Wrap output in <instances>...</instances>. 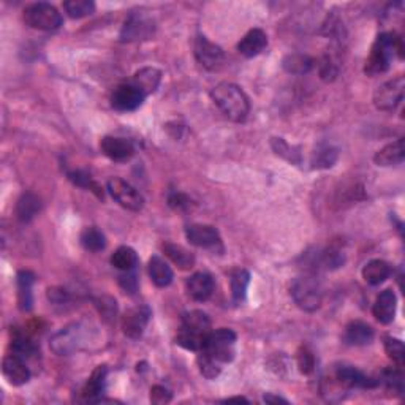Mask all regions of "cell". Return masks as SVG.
<instances>
[{"instance_id":"6da1fadb","label":"cell","mask_w":405,"mask_h":405,"mask_svg":"<svg viewBox=\"0 0 405 405\" xmlns=\"http://www.w3.org/2000/svg\"><path fill=\"white\" fill-rule=\"evenodd\" d=\"M215 106L231 122H244L250 112V101L245 92L233 82H220L211 91Z\"/></svg>"},{"instance_id":"7a4b0ae2","label":"cell","mask_w":405,"mask_h":405,"mask_svg":"<svg viewBox=\"0 0 405 405\" xmlns=\"http://www.w3.org/2000/svg\"><path fill=\"white\" fill-rule=\"evenodd\" d=\"M211 333V319L202 310H190L182 315V326L176 342L190 352H201L207 334Z\"/></svg>"},{"instance_id":"3957f363","label":"cell","mask_w":405,"mask_h":405,"mask_svg":"<svg viewBox=\"0 0 405 405\" xmlns=\"http://www.w3.org/2000/svg\"><path fill=\"white\" fill-rule=\"evenodd\" d=\"M402 41L394 34H380L373 41L371 54L366 60L364 73L369 76H377L388 72L391 60L394 59L396 53L402 57Z\"/></svg>"},{"instance_id":"277c9868","label":"cell","mask_w":405,"mask_h":405,"mask_svg":"<svg viewBox=\"0 0 405 405\" xmlns=\"http://www.w3.org/2000/svg\"><path fill=\"white\" fill-rule=\"evenodd\" d=\"M87 329L81 323H72L51 338L49 347L59 356H70L87 345Z\"/></svg>"},{"instance_id":"5b68a950","label":"cell","mask_w":405,"mask_h":405,"mask_svg":"<svg viewBox=\"0 0 405 405\" xmlns=\"http://www.w3.org/2000/svg\"><path fill=\"white\" fill-rule=\"evenodd\" d=\"M291 296L304 312H315L320 309L323 300L320 282L310 274L296 277L291 283Z\"/></svg>"},{"instance_id":"8992f818","label":"cell","mask_w":405,"mask_h":405,"mask_svg":"<svg viewBox=\"0 0 405 405\" xmlns=\"http://www.w3.org/2000/svg\"><path fill=\"white\" fill-rule=\"evenodd\" d=\"M236 333L228 328H220L207 334L205 347L201 352L207 353L220 364L231 363L234 359V344H236Z\"/></svg>"},{"instance_id":"52a82bcc","label":"cell","mask_w":405,"mask_h":405,"mask_svg":"<svg viewBox=\"0 0 405 405\" xmlns=\"http://www.w3.org/2000/svg\"><path fill=\"white\" fill-rule=\"evenodd\" d=\"M24 22L32 29L38 30H57L62 25V15L54 5L38 2L25 6Z\"/></svg>"},{"instance_id":"ba28073f","label":"cell","mask_w":405,"mask_h":405,"mask_svg":"<svg viewBox=\"0 0 405 405\" xmlns=\"http://www.w3.org/2000/svg\"><path fill=\"white\" fill-rule=\"evenodd\" d=\"M405 92V78L402 75L383 82L373 94V105L380 111H394L401 103Z\"/></svg>"},{"instance_id":"9c48e42d","label":"cell","mask_w":405,"mask_h":405,"mask_svg":"<svg viewBox=\"0 0 405 405\" xmlns=\"http://www.w3.org/2000/svg\"><path fill=\"white\" fill-rule=\"evenodd\" d=\"M106 188L112 196V200L117 201V205L122 207L129 209V211L138 212L144 207L143 195L135 187L130 186L129 182L120 179V177H112V179L108 181Z\"/></svg>"},{"instance_id":"30bf717a","label":"cell","mask_w":405,"mask_h":405,"mask_svg":"<svg viewBox=\"0 0 405 405\" xmlns=\"http://www.w3.org/2000/svg\"><path fill=\"white\" fill-rule=\"evenodd\" d=\"M155 32V24L149 16L141 15V13H133L127 19L122 30H120V41L131 43L149 40Z\"/></svg>"},{"instance_id":"8fae6325","label":"cell","mask_w":405,"mask_h":405,"mask_svg":"<svg viewBox=\"0 0 405 405\" xmlns=\"http://www.w3.org/2000/svg\"><path fill=\"white\" fill-rule=\"evenodd\" d=\"M195 57L202 68L217 72L225 63V53L219 44L209 41L205 35H198L195 40Z\"/></svg>"},{"instance_id":"7c38bea8","label":"cell","mask_w":405,"mask_h":405,"mask_svg":"<svg viewBox=\"0 0 405 405\" xmlns=\"http://www.w3.org/2000/svg\"><path fill=\"white\" fill-rule=\"evenodd\" d=\"M186 238L192 245L207 250H224L221 247V238L217 228L212 225L192 224L186 228Z\"/></svg>"},{"instance_id":"4fadbf2b","label":"cell","mask_w":405,"mask_h":405,"mask_svg":"<svg viewBox=\"0 0 405 405\" xmlns=\"http://www.w3.org/2000/svg\"><path fill=\"white\" fill-rule=\"evenodd\" d=\"M144 98L146 95L138 87L133 86L131 82H127V84H120L114 89L111 95V106L120 112L135 111L143 105Z\"/></svg>"},{"instance_id":"5bb4252c","label":"cell","mask_w":405,"mask_h":405,"mask_svg":"<svg viewBox=\"0 0 405 405\" xmlns=\"http://www.w3.org/2000/svg\"><path fill=\"white\" fill-rule=\"evenodd\" d=\"M150 309L148 306H136L127 310L122 316V331L130 339H139L150 320Z\"/></svg>"},{"instance_id":"9a60e30c","label":"cell","mask_w":405,"mask_h":405,"mask_svg":"<svg viewBox=\"0 0 405 405\" xmlns=\"http://www.w3.org/2000/svg\"><path fill=\"white\" fill-rule=\"evenodd\" d=\"M335 380L340 386H345V388H375L378 382L375 378L367 377L366 373L361 372L359 369L353 366L342 364L335 369Z\"/></svg>"},{"instance_id":"2e32d148","label":"cell","mask_w":405,"mask_h":405,"mask_svg":"<svg viewBox=\"0 0 405 405\" xmlns=\"http://www.w3.org/2000/svg\"><path fill=\"white\" fill-rule=\"evenodd\" d=\"M2 373L6 382L13 386H22L30 380V371L24 359L18 354H6L2 361Z\"/></svg>"},{"instance_id":"e0dca14e","label":"cell","mask_w":405,"mask_h":405,"mask_svg":"<svg viewBox=\"0 0 405 405\" xmlns=\"http://www.w3.org/2000/svg\"><path fill=\"white\" fill-rule=\"evenodd\" d=\"M186 288L188 296L195 301H207L212 296L215 282L209 272L200 271L190 276L186 282Z\"/></svg>"},{"instance_id":"ac0fdd59","label":"cell","mask_w":405,"mask_h":405,"mask_svg":"<svg viewBox=\"0 0 405 405\" xmlns=\"http://www.w3.org/2000/svg\"><path fill=\"white\" fill-rule=\"evenodd\" d=\"M100 149L108 158H111L114 162H125L135 154V148H133L129 139L117 136L101 138Z\"/></svg>"},{"instance_id":"d6986e66","label":"cell","mask_w":405,"mask_h":405,"mask_svg":"<svg viewBox=\"0 0 405 405\" xmlns=\"http://www.w3.org/2000/svg\"><path fill=\"white\" fill-rule=\"evenodd\" d=\"M397 310V297L396 293L391 288L383 290L382 293L377 296L375 304H373V316L375 320L382 323V325H390L394 320Z\"/></svg>"},{"instance_id":"ffe728a7","label":"cell","mask_w":405,"mask_h":405,"mask_svg":"<svg viewBox=\"0 0 405 405\" xmlns=\"http://www.w3.org/2000/svg\"><path fill=\"white\" fill-rule=\"evenodd\" d=\"M266 46H268V35L262 29H252L240 38L238 51L244 57H255L259 53H263Z\"/></svg>"},{"instance_id":"44dd1931","label":"cell","mask_w":405,"mask_h":405,"mask_svg":"<svg viewBox=\"0 0 405 405\" xmlns=\"http://www.w3.org/2000/svg\"><path fill=\"white\" fill-rule=\"evenodd\" d=\"M130 82L135 87H138L139 91L146 95V97H148L149 94H154L158 89V86H160L162 72L154 67H144L133 75Z\"/></svg>"},{"instance_id":"7402d4cb","label":"cell","mask_w":405,"mask_h":405,"mask_svg":"<svg viewBox=\"0 0 405 405\" xmlns=\"http://www.w3.org/2000/svg\"><path fill=\"white\" fill-rule=\"evenodd\" d=\"M18 304L22 312H30L34 309V295H32V287L35 283V276L30 271H19L18 277Z\"/></svg>"},{"instance_id":"603a6c76","label":"cell","mask_w":405,"mask_h":405,"mask_svg":"<svg viewBox=\"0 0 405 405\" xmlns=\"http://www.w3.org/2000/svg\"><path fill=\"white\" fill-rule=\"evenodd\" d=\"M375 338V333H373V328L371 325H367L364 321H352L348 323L345 328L344 340L348 345L354 347H363L371 344V342Z\"/></svg>"},{"instance_id":"cb8c5ba5","label":"cell","mask_w":405,"mask_h":405,"mask_svg":"<svg viewBox=\"0 0 405 405\" xmlns=\"http://www.w3.org/2000/svg\"><path fill=\"white\" fill-rule=\"evenodd\" d=\"M106 377L108 367L105 364L95 367L91 378L87 380L84 390H82V396L87 402H101V394H103L106 386Z\"/></svg>"},{"instance_id":"d4e9b609","label":"cell","mask_w":405,"mask_h":405,"mask_svg":"<svg viewBox=\"0 0 405 405\" xmlns=\"http://www.w3.org/2000/svg\"><path fill=\"white\" fill-rule=\"evenodd\" d=\"M405 157V146H404V138H399L397 141L386 144L385 148L375 152L373 155V162L378 167H394L404 162Z\"/></svg>"},{"instance_id":"484cf974","label":"cell","mask_w":405,"mask_h":405,"mask_svg":"<svg viewBox=\"0 0 405 405\" xmlns=\"http://www.w3.org/2000/svg\"><path fill=\"white\" fill-rule=\"evenodd\" d=\"M148 269H149L150 281L154 282L155 287L165 288V287H168L171 282H173L174 272H173V269H171V266L165 262L162 257H158V255L150 257Z\"/></svg>"},{"instance_id":"4316f807","label":"cell","mask_w":405,"mask_h":405,"mask_svg":"<svg viewBox=\"0 0 405 405\" xmlns=\"http://www.w3.org/2000/svg\"><path fill=\"white\" fill-rule=\"evenodd\" d=\"M162 250L165 252V255H167L179 269L188 271V269L193 268L195 255L190 250H187L186 247H182L179 244H174V243H169L168 240V243L162 244Z\"/></svg>"},{"instance_id":"83f0119b","label":"cell","mask_w":405,"mask_h":405,"mask_svg":"<svg viewBox=\"0 0 405 405\" xmlns=\"http://www.w3.org/2000/svg\"><path fill=\"white\" fill-rule=\"evenodd\" d=\"M40 209H41L40 198H38L37 195L27 192L19 196L16 205V215L22 224H27V221L35 219V215L40 212Z\"/></svg>"},{"instance_id":"f1b7e54d","label":"cell","mask_w":405,"mask_h":405,"mask_svg":"<svg viewBox=\"0 0 405 405\" xmlns=\"http://www.w3.org/2000/svg\"><path fill=\"white\" fill-rule=\"evenodd\" d=\"M391 276V266L383 259H371L363 268V278L369 285H380Z\"/></svg>"},{"instance_id":"f546056e","label":"cell","mask_w":405,"mask_h":405,"mask_svg":"<svg viewBox=\"0 0 405 405\" xmlns=\"http://www.w3.org/2000/svg\"><path fill=\"white\" fill-rule=\"evenodd\" d=\"M315 60L306 54H288L282 62V67L291 75H306L314 68Z\"/></svg>"},{"instance_id":"4dcf8cb0","label":"cell","mask_w":405,"mask_h":405,"mask_svg":"<svg viewBox=\"0 0 405 405\" xmlns=\"http://www.w3.org/2000/svg\"><path fill=\"white\" fill-rule=\"evenodd\" d=\"M111 264L119 271H133L138 266L136 252L129 245L119 247L111 255Z\"/></svg>"},{"instance_id":"1f68e13d","label":"cell","mask_w":405,"mask_h":405,"mask_svg":"<svg viewBox=\"0 0 405 405\" xmlns=\"http://www.w3.org/2000/svg\"><path fill=\"white\" fill-rule=\"evenodd\" d=\"M79 240H81V245L84 247L87 252H100L106 247L105 234L95 226L84 228V230L81 231Z\"/></svg>"},{"instance_id":"d6a6232c","label":"cell","mask_w":405,"mask_h":405,"mask_svg":"<svg viewBox=\"0 0 405 405\" xmlns=\"http://www.w3.org/2000/svg\"><path fill=\"white\" fill-rule=\"evenodd\" d=\"M231 296H233V302L239 304L244 301V297L247 295V288H249L250 283V274L249 271L245 269H238L234 271L231 274Z\"/></svg>"},{"instance_id":"836d02e7","label":"cell","mask_w":405,"mask_h":405,"mask_svg":"<svg viewBox=\"0 0 405 405\" xmlns=\"http://www.w3.org/2000/svg\"><path fill=\"white\" fill-rule=\"evenodd\" d=\"M271 148L278 157L285 158L287 162L293 163V165H300L301 163L300 148H295V146L288 144L283 138H272L271 139Z\"/></svg>"},{"instance_id":"e575fe53","label":"cell","mask_w":405,"mask_h":405,"mask_svg":"<svg viewBox=\"0 0 405 405\" xmlns=\"http://www.w3.org/2000/svg\"><path fill=\"white\" fill-rule=\"evenodd\" d=\"M338 158H339V150L333 148V146H325V148H320L319 150H315V154L312 157V168L328 169L334 167V163L338 162Z\"/></svg>"},{"instance_id":"d590c367","label":"cell","mask_w":405,"mask_h":405,"mask_svg":"<svg viewBox=\"0 0 405 405\" xmlns=\"http://www.w3.org/2000/svg\"><path fill=\"white\" fill-rule=\"evenodd\" d=\"M63 10L67 15L73 19H81L95 11V4L92 0H70V2L63 4Z\"/></svg>"},{"instance_id":"8d00e7d4","label":"cell","mask_w":405,"mask_h":405,"mask_svg":"<svg viewBox=\"0 0 405 405\" xmlns=\"http://www.w3.org/2000/svg\"><path fill=\"white\" fill-rule=\"evenodd\" d=\"M385 352L388 358L394 363L397 367H402L405 363V347L402 340L391 338V335H385Z\"/></svg>"},{"instance_id":"74e56055","label":"cell","mask_w":405,"mask_h":405,"mask_svg":"<svg viewBox=\"0 0 405 405\" xmlns=\"http://www.w3.org/2000/svg\"><path fill=\"white\" fill-rule=\"evenodd\" d=\"M68 179L72 181L75 186L82 187V188H89L91 192L97 195L98 198H103V192H101L98 184L92 179V176L89 174L87 171H82V169L72 171V173H68Z\"/></svg>"},{"instance_id":"f35d334b","label":"cell","mask_w":405,"mask_h":405,"mask_svg":"<svg viewBox=\"0 0 405 405\" xmlns=\"http://www.w3.org/2000/svg\"><path fill=\"white\" fill-rule=\"evenodd\" d=\"M11 348H13V353L18 354V356L24 358H29L32 354L37 353V347L34 342H32L27 335H24L21 333H15L11 339Z\"/></svg>"},{"instance_id":"ab89813d","label":"cell","mask_w":405,"mask_h":405,"mask_svg":"<svg viewBox=\"0 0 405 405\" xmlns=\"http://www.w3.org/2000/svg\"><path fill=\"white\" fill-rule=\"evenodd\" d=\"M196 363H198L200 372L205 375L206 378L212 380L217 378L221 372V364L217 363L214 358L209 356L205 352H198V358H196Z\"/></svg>"},{"instance_id":"60d3db41","label":"cell","mask_w":405,"mask_h":405,"mask_svg":"<svg viewBox=\"0 0 405 405\" xmlns=\"http://www.w3.org/2000/svg\"><path fill=\"white\" fill-rule=\"evenodd\" d=\"M399 369H401V367H397V369H392L391 367V369L383 371L380 383H385L392 391L402 392L404 391V375Z\"/></svg>"},{"instance_id":"b9f144b4","label":"cell","mask_w":405,"mask_h":405,"mask_svg":"<svg viewBox=\"0 0 405 405\" xmlns=\"http://www.w3.org/2000/svg\"><path fill=\"white\" fill-rule=\"evenodd\" d=\"M296 364H297V367H300L301 373H306L307 375V373L314 372L315 364H316L314 353L310 352L307 347H301L296 353Z\"/></svg>"},{"instance_id":"7bdbcfd3","label":"cell","mask_w":405,"mask_h":405,"mask_svg":"<svg viewBox=\"0 0 405 405\" xmlns=\"http://www.w3.org/2000/svg\"><path fill=\"white\" fill-rule=\"evenodd\" d=\"M95 306H97L100 314L103 315V319L108 321H111L117 314V302L116 300H112V297H108V296L98 297V300L95 301Z\"/></svg>"},{"instance_id":"ee69618b","label":"cell","mask_w":405,"mask_h":405,"mask_svg":"<svg viewBox=\"0 0 405 405\" xmlns=\"http://www.w3.org/2000/svg\"><path fill=\"white\" fill-rule=\"evenodd\" d=\"M319 72L321 79L333 81L338 76V65H335L331 56H325L319 63Z\"/></svg>"},{"instance_id":"f6af8a7d","label":"cell","mask_w":405,"mask_h":405,"mask_svg":"<svg viewBox=\"0 0 405 405\" xmlns=\"http://www.w3.org/2000/svg\"><path fill=\"white\" fill-rule=\"evenodd\" d=\"M171 399H173V394L168 388H165L162 385H155L150 388V402L155 405H162V404H168Z\"/></svg>"},{"instance_id":"bcb514c9","label":"cell","mask_w":405,"mask_h":405,"mask_svg":"<svg viewBox=\"0 0 405 405\" xmlns=\"http://www.w3.org/2000/svg\"><path fill=\"white\" fill-rule=\"evenodd\" d=\"M119 283H120V287H122V290L125 291V293H130V295L135 293V291L138 290V278H136V274H135V269L127 271L124 276H120L119 277Z\"/></svg>"},{"instance_id":"7dc6e473","label":"cell","mask_w":405,"mask_h":405,"mask_svg":"<svg viewBox=\"0 0 405 405\" xmlns=\"http://www.w3.org/2000/svg\"><path fill=\"white\" fill-rule=\"evenodd\" d=\"M168 205L176 209V211H184V209H187L190 206V200L187 195H184L181 192H173L168 196Z\"/></svg>"},{"instance_id":"c3c4849f","label":"cell","mask_w":405,"mask_h":405,"mask_svg":"<svg viewBox=\"0 0 405 405\" xmlns=\"http://www.w3.org/2000/svg\"><path fill=\"white\" fill-rule=\"evenodd\" d=\"M48 300L54 304H63L68 300V293L63 288H48Z\"/></svg>"},{"instance_id":"681fc988","label":"cell","mask_w":405,"mask_h":405,"mask_svg":"<svg viewBox=\"0 0 405 405\" xmlns=\"http://www.w3.org/2000/svg\"><path fill=\"white\" fill-rule=\"evenodd\" d=\"M263 401L266 404H288L287 399H283L281 396H274V394H264Z\"/></svg>"},{"instance_id":"f907efd6","label":"cell","mask_w":405,"mask_h":405,"mask_svg":"<svg viewBox=\"0 0 405 405\" xmlns=\"http://www.w3.org/2000/svg\"><path fill=\"white\" fill-rule=\"evenodd\" d=\"M225 402H249L245 397H228L225 399Z\"/></svg>"}]
</instances>
